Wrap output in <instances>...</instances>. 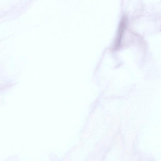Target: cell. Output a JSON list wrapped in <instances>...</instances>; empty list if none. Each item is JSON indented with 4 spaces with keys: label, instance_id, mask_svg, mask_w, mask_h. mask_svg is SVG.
<instances>
[{
    "label": "cell",
    "instance_id": "6da1fadb",
    "mask_svg": "<svg viewBox=\"0 0 161 161\" xmlns=\"http://www.w3.org/2000/svg\"><path fill=\"white\" fill-rule=\"evenodd\" d=\"M126 25V18L124 17H123L121 21L119 29L118 34L116 42L114 45V48H117L119 47L121 40Z\"/></svg>",
    "mask_w": 161,
    "mask_h": 161
}]
</instances>
